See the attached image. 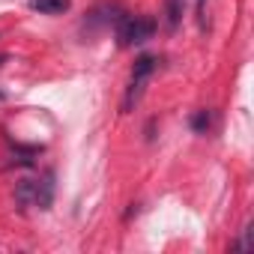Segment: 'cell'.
<instances>
[{"mask_svg":"<svg viewBox=\"0 0 254 254\" xmlns=\"http://www.w3.org/2000/svg\"><path fill=\"white\" fill-rule=\"evenodd\" d=\"M251 236H254V227L248 224V227L242 230V239L233 245V251H251V245H254V242H251Z\"/></svg>","mask_w":254,"mask_h":254,"instance_id":"cell-7","label":"cell"},{"mask_svg":"<svg viewBox=\"0 0 254 254\" xmlns=\"http://www.w3.org/2000/svg\"><path fill=\"white\" fill-rule=\"evenodd\" d=\"M156 66H159V57H153V54H141V57L135 60V69H132L129 90H126V96H123V111H132V108L141 102V96H144V87H147V81L153 78Z\"/></svg>","mask_w":254,"mask_h":254,"instance_id":"cell-3","label":"cell"},{"mask_svg":"<svg viewBox=\"0 0 254 254\" xmlns=\"http://www.w3.org/2000/svg\"><path fill=\"white\" fill-rule=\"evenodd\" d=\"M191 129H194V132H206V129H209V111H197V114L191 117Z\"/></svg>","mask_w":254,"mask_h":254,"instance_id":"cell-6","label":"cell"},{"mask_svg":"<svg viewBox=\"0 0 254 254\" xmlns=\"http://www.w3.org/2000/svg\"><path fill=\"white\" fill-rule=\"evenodd\" d=\"M183 9H186V0H165V27L174 33L183 21Z\"/></svg>","mask_w":254,"mask_h":254,"instance_id":"cell-5","label":"cell"},{"mask_svg":"<svg viewBox=\"0 0 254 254\" xmlns=\"http://www.w3.org/2000/svg\"><path fill=\"white\" fill-rule=\"evenodd\" d=\"M3 63H9V54H0V66H3Z\"/></svg>","mask_w":254,"mask_h":254,"instance_id":"cell-8","label":"cell"},{"mask_svg":"<svg viewBox=\"0 0 254 254\" xmlns=\"http://www.w3.org/2000/svg\"><path fill=\"white\" fill-rule=\"evenodd\" d=\"M15 200L21 206H39V209H51L54 203V174L45 171L36 180H21L15 186Z\"/></svg>","mask_w":254,"mask_h":254,"instance_id":"cell-2","label":"cell"},{"mask_svg":"<svg viewBox=\"0 0 254 254\" xmlns=\"http://www.w3.org/2000/svg\"><path fill=\"white\" fill-rule=\"evenodd\" d=\"M114 30H117V45L120 48H135V45H144L147 39H153L156 18H150V15H129V12H126L114 24Z\"/></svg>","mask_w":254,"mask_h":254,"instance_id":"cell-1","label":"cell"},{"mask_svg":"<svg viewBox=\"0 0 254 254\" xmlns=\"http://www.w3.org/2000/svg\"><path fill=\"white\" fill-rule=\"evenodd\" d=\"M27 6L42 15H63V12H69L72 0H27Z\"/></svg>","mask_w":254,"mask_h":254,"instance_id":"cell-4","label":"cell"}]
</instances>
